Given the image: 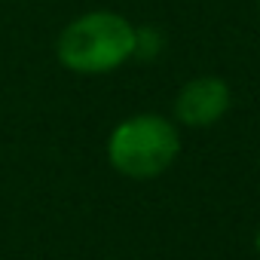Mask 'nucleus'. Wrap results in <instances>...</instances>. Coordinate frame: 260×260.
<instances>
[{"label":"nucleus","mask_w":260,"mask_h":260,"mask_svg":"<svg viewBox=\"0 0 260 260\" xmlns=\"http://www.w3.org/2000/svg\"><path fill=\"white\" fill-rule=\"evenodd\" d=\"M55 55L71 74H110L135 58V25L113 10L83 13L61 28Z\"/></svg>","instance_id":"obj_1"},{"label":"nucleus","mask_w":260,"mask_h":260,"mask_svg":"<svg viewBox=\"0 0 260 260\" xmlns=\"http://www.w3.org/2000/svg\"><path fill=\"white\" fill-rule=\"evenodd\" d=\"M181 153V132L169 116L135 113L113 125L107 138V162L132 181L166 175Z\"/></svg>","instance_id":"obj_2"},{"label":"nucleus","mask_w":260,"mask_h":260,"mask_svg":"<svg viewBox=\"0 0 260 260\" xmlns=\"http://www.w3.org/2000/svg\"><path fill=\"white\" fill-rule=\"evenodd\" d=\"M233 92L220 77H193L175 98V119L187 128H208L226 116Z\"/></svg>","instance_id":"obj_3"},{"label":"nucleus","mask_w":260,"mask_h":260,"mask_svg":"<svg viewBox=\"0 0 260 260\" xmlns=\"http://www.w3.org/2000/svg\"><path fill=\"white\" fill-rule=\"evenodd\" d=\"M162 49V34L156 28H135V58H153Z\"/></svg>","instance_id":"obj_4"},{"label":"nucleus","mask_w":260,"mask_h":260,"mask_svg":"<svg viewBox=\"0 0 260 260\" xmlns=\"http://www.w3.org/2000/svg\"><path fill=\"white\" fill-rule=\"evenodd\" d=\"M254 248H257V254H260V230H257V236H254Z\"/></svg>","instance_id":"obj_5"},{"label":"nucleus","mask_w":260,"mask_h":260,"mask_svg":"<svg viewBox=\"0 0 260 260\" xmlns=\"http://www.w3.org/2000/svg\"><path fill=\"white\" fill-rule=\"evenodd\" d=\"M257 7H260V0H257Z\"/></svg>","instance_id":"obj_6"}]
</instances>
